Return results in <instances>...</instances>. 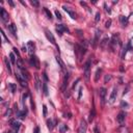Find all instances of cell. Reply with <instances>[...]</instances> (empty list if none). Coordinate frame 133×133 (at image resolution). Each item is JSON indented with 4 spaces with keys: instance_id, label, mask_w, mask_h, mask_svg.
Masks as SVG:
<instances>
[{
    "instance_id": "cell-1",
    "label": "cell",
    "mask_w": 133,
    "mask_h": 133,
    "mask_svg": "<svg viewBox=\"0 0 133 133\" xmlns=\"http://www.w3.org/2000/svg\"><path fill=\"white\" fill-rule=\"evenodd\" d=\"M84 70V77L86 79V81H90V62L87 61L83 67Z\"/></svg>"
},
{
    "instance_id": "cell-2",
    "label": "cell",
    "mask_w": 133,
    "mask_h": 133,
    "mask_svg": "<svg viewBox=\"0 0 133 133\" xmlns=\"http://www.w3.org/2000/svg\"><path fill=\"white\" fill-rule=\"evenodd\" d=\"M45 34H46V36H47L48 41H50V43L52 44V45L56 46V42H55L54 36H53V33H52V32H51L50 30H48V29H45Z\"/></svg>"
},
{
    "instance_id": "cell-3",
    "label": "cell",
    "mask_w": 133,
    "mask_h": 133,
    "mask_svg": "<svg viewBox=\"0 0 133 133\" xmlns=\"http://www.w3.org/2000/svg\"><path fill=\"white\" fill-rule=\"evenodd\" d=\"M106 96H107V90L105 87L100 88V99H101V104L104 105L106 101Z\"/></svg>"
},
{
    "instance_id": "cell-4",
    "label": "cell",
    "mask_w": 133,
    "mask_h": 133,
    "mask_svg": "<svg viewBox=\"0 0 133 133\" xmlns=\"http://www.w3.org/2000/svg\"><path fill=\"white\" fill-rule=\"evenodd\" d=\"M86 129H87V124H86V121L82 119V120L80 121V125H79L78 133H86Z\"/></svg>"
},
{
    "instance_id": "cell-5",
    "label": "cell",
    "mask_w": 133,
    "mask_h": 133,
    "mask_svg": "<svg viewBox=\"0 0 133 133\" xmlns=\"http://www.w3.org/2000/svg\"><path fill=\"white\" fill-rule=\"evenodd\" d=\"M56 31L58 32V34H59V36H61L64 32H68V33H69V32H70V30L68 29L67 27L65 26V25L59 24V25H57V26H56Z\"/></svg>"
},
{
    "instance_id": "cell-6",
    "label": "cell",
    "mask_w": 133,
    "mask_h": 133,
    "mask_svg": "<svg viewBox=\"0 0 133 133\" xmlns=\"http://www.w3.org/2000/svg\"><path fill=\"white\" fill-rule=\"evenodd\" d=\"M30 65L33 66L36 69H40V61H39V58L36 56V55H31L30 57Z\"/></svg>"
},
{
    "instance_id": "cell-7",
    "label": "cell",
    "mask_w": 133,
    "mask_h": 133,
    "mask_svg": "<svg viewBox=\"0 0 133 133\" xmlns=\"http://www.w3.org/2000/svg\"><path fill=\"white\" fill-rule=\"evenodd\" d=\"M0 17H1V20L3 21V22H7L8 18H10L8 13L5 10H4L3 7H1V10H0Z\"/></svg>"
},
{
    "instance_id": "cell-8",
    "label": "cell",
    "mask_w": 133,
    "mask_h": 133,
    "mask_svg": "<svg viewBox=\"0 0 133 133\" xmlns=\"http://www.w3.org/2000/svg\"><path fill=\"white\" fill-rule=\"evenodd\" d=\"M116 95H118V92H116V87L114 86L113 90H112V92H111L110 97H109V103H110V104H113L114 103V101L116 100Z\"/></svg>"
},
{
    "instance_id": "cell-9",
    "label": "cell",
    "mask_w": 133,
    "mask_h": 133,
    "mask_svg": "<svg viewBox=\"0 0 133 133\" xmlns=\"http://www.w3.org/2000/svg\"><path fill=\"white\" fill-rule=\"evenodd\" d=\"M62 8H64V10L66 11L68 14H69V15H70V17H71L72 19H76V14H75V11H72L71 8L69 7V6L64 5V6H62Z\"/></svg>"
},
{
    "instance_id": "cell-10",
    "label": "cell",
    "mask_w": 133,
    "mask_h": 133,
    "mask_svg": "<svg viewBox=\"0 0 133 133\" xmlns=\"http://www.w3.org/2000/svg\"><path fill=\"white\" fill-rule=\"evenodd\" d=\"M125 118H126V112L125 111H121V112L118 114V116H116V120H118V122L120 124H123L125 122Z\"/></svg>"
},
{
    "instance_id": "cell-11",
    "label": "cell",
    "mask_w": 133,
    "mask_h": 133,
    "mask_svg": "<svg viewBox=\"0 0 133 133\" xmlns=\"http://www.w3.org/2000/svg\"><path fill=\"white\" fill-rule=\"evenodd\" d=\"M27 48H28V50H29V53L32 55L34 52V49H36V45H34L33 42L29 41L28 43H27Z\"/></svg>"
},
{
    "instance_id": "cell-12",
    "label": "cell",
    "mask_w": 133,
    "mask_h": 133,
    "mask_svg": "<svg viewBox=\"0 0 133 133\" xmlns=\"http://www.w3.org/2000/svg\"><path fill=\"white\" fill-rule=\"evenodd\" d=\"M8 30H10L11 33L13 34L14 36H16V33H17V27H16V25H15V24L8 25Z\"/></svg>"
},
{
    "instance_id": "cell-13",
    "label": "cell",
    "mask_w": 133,
    "mask_h": 133,
    "mask_svg": "<svg viewBox=\"0 0 133 133\" xmlns=\"http://www.w3.org/2000/svg\"><path fill=\"white\" fill-rule=\"evenodd\" d=\"M17 118L21 119V120H25V118H26V111H18L17 112Z\"/></svg>"
},
{
    "instance_id": "cell-14",
    "label": "cell",
    "mask_w": 133,
    "mask_h": 133,
    "mask_svg": "<svg viewBox=\"0 0 133 133\" xmlns=\"http://www.w3.org/2000/svg\"><path fill=\"white\" fill-rule=\"evenodd\" d=\"M11 127H13L14 129L16 130V131H18V130H19L20 125H21V124H20L19 122H17V121H13V122H11Z\"/></svg>"
},
{
    "instance_id": "cell-15",
    "label": "cell",
    "mask_w": 133,
    "mask_h": 133,
    "mask_svg": "<svg viewBox=\"0 0 133 133\" xmlns=\"http://www.w3.org/2000/svg\"><path fill=\"white\" fill-rule=\"evenodd\" d=\"M95 114H96V110H95V108H93L92 111H90V116H88V122L90 123H92L93 121H94Z\"/></svg>"
},
{
    "instance_id": "cell-16",
    "label": "cell",
    "mask_w": 133,
    "mask_h": 133,
    "mask_svg": "<svg viewBox=\"0 0 133 133\" xmlns=\"http://www.w3.org/2000/svg\"><path fill=\"white\" fill-rule=\"evenodd\" d=\"M4 62H5V66H6V69H7L8 73H11V64L8 61V58L7 57H4Z\"/></svg>"
},
{
    "instance_id": "cell-17",
    "label": "cell",
    "mask_w": 133,
    "mask_h": 133,
    "mask_svg": "<svg viewBox=\"0 0 133 133\" xmlns=\"http://www.w3.org/2000/svg\"><path fill=\"white\" fill-rule=\"evenodd\" d=\"M120 21L122 22L123 26H126V25L128 24V18L124 17V16H120Z\"/></svg>"
},
{
    "instance_id": "cell-18",
    "label": "cell",
    "mask_w": 133,
    "mask_h": 133,
    "mask_svg": "<svg viewBox=\"0 0 133 133\" xmlns=\"http://www.w3.org/2000/svg\"><path fill=\"white\" fill-rule=\"evenodd\" d=\"M8 87H10L11 92L13 93V94L16 92V90H17V85H16L15 83H8Z\"/></svg>"
},
{
    "instance_id": "cell-19",
    "label": "cell",
    "mask_w": 133,
    "mask_h": 133,
    "mask_svg": "<svg viewBox=\"0 0 133 133\" xmlns=\"http://www.w3.org/2000/svg\"><path fill=\"white\" fill-rule=\"evenodd\" d=\"M43 92H44V95L45 96H48V86H47V83L44 82L43 83Z\"/></svg>"
},
{
    "instance_id": "cell-20",
    "label": "cell",
    "mask_w": 133,
    "mask_h": 133,
    "mask_svg": "<svg viewBox=\"0 0 133 133\" xmlns=\"http://www.w3.org/2000/svg\"><path fill=\"white\" fill-rule=\"evenodd\" d=\"M101 72H102L101 69H98L97 71H96V76H95V81H96V82H97V81H99V77H100Z\"/></svg>"
},
{
    "instance_id": "cell-21",
    "label": "cell",
    "mask_w": 133,
    "mask_h": 133,
    "mask_svg": "<svg viewBox=\"0 0 133 133\" xmlns=\"http://www.w3.org/2000/svg\"><path fill=\"white\" fill-rule=\"evenodd\" d=\"M59 131H60V133H65V132H67V131H68V127H67V125H60V126H59Z\"/></svg>"
},
{
    "instance_id": "cell-22",
    "label": "cell",
    "mask_w": 133,
    "mask_h": 133,
    "mask_svg": "<svg viewBox=\"0 0 133 133\" xmlns=\"http://www.w3.org/2000/svg\"><path fill=\"white\" fill-rule=\"evenodd\" d=\"M56 60H57V62L59 64V66H60V69L61 70H65V64L62 62V60L60 59V57H57L56 58Z\"/></svg>"
},
{
    "instance_id": "cell-23",
    "label": "cell",
    "mask_w": 133,
    "mask_h": 133,
    "mask_svg": "<svg viewBox=\"0 0 133 133\" xmlns=\"http://www.w3.org/2000/svg\"><path fill=\"white\" fill-rule=\"evenodd\" d=\"M47 126H48V128L50 130H52L53 129V127H54V125H53V122H52V120H48L47 121Z\"/></svg>"
},
{
    "instance_id": "cell-24",
    "label": "cell",
    "mask_w": 133,
    "mask_h": 133,
    "mask_svg": "<svg viewBox=\"0 0 133 133\" xmlns=\"http://www.w3.org/2000/svg\"><path fill=\"white\" fill-rule=\"evenodd\" d=\"M10 59H11V64L13 65L16 64V58H15V55H14L13 53H11L10 54Z\"/></svg>"
},
{
    "instance_id": "cell-25",
    "label": "cell",
    "mask_w": 133,
    "mask_h": 133,
    "mask_svg": "<svg viewBox=\"0 0 133 133\" xmlns=\"http://www.w3.org/2000/svg\"><path fill=\"white\" fill-rule=\"evenodd\" d=\"M44 11H45V13H46V15H47L48 16V18H49V19H52V15H51V13H50V11H49V10H48V8H44Z\"/></svg>"
},
{
    "instance_id": "cell-26",
    "label": "cell",
    "mask_w": 133,
    "mask_h": 133,
    "mask_svg": "<svg viewBox=\"0 0 133 133\" xmlns=\"http://www.w3.org/2000/svg\"><path fill=\"white\" fill-rule=\"evenodd\" d=\"M55 16H56V18L58 20H61L62 19V17H61V15H60V13L58 11H55Z\"/></svg>"
},
{
    "instance_id": "cell-27",
    "label": "cell",
    "mask_w": 133,
    "mask_h": 133,
    "mask_svg": "<svg viewBox=\"0 0 133 133\" xmlns=\"http://www.w3.org/2000/svg\"><path fill=\"white\" fill-rule=\"evenodd\" d=\"M100 17H101V15H100V13H97V14H96V18H95V21H96V22H99Z\"/></svg>"
},
{
    "instance_id": "cell-28",
    "label": "cell",
    "mask_w": 133,
    "mask_h": 133,
    "mask_svg": "<svg viewBox=\"0 0 133 133\" xmlns=\"http://www.w3.org/2000/svg\"><path fill=\"white\" fill-rule=\"evenodd\" d=\"M43 110H44V116H46L47 115V106H46V105L43 106Z\"/></svg>"
},
{
    "instance_id": "cell-29",
    "label": "cell",
    "mask_w": 133,
    "mask_h": 133,
    "mask_svg": "<svg viewBox=\"0 0 133 133\" xmlns=\"http://www.w3.org/2000/svg\"><path fill=\"white\" fill-rule=\"evenodd\" d=\"M30 3H31V4H32V5H33V6H36V7H38V6L40 5L38 1H30Z\"/></svg>"
},
{
    "instance_id": "cell-30",
    "label": "cell",
    "mask_w": 133,
    "mask_h": 133,
    "mask_svg": "<svg viewBox=\"0 0 133 133\" xmlns=\"http://www.w3.org/2000/svg\"><path fill=\"white\" fill-rule=\"evenodd\" d=\"M110 24H111V20H108L106 22V25H105V26H106L107 28H109V27H110Z\"/></svg>"
},
{
    "instance_id": "cell-31",
    "label": "cell",
    "mask_w": 133,
    "mask_h": 133,
    "mask_svg": "<svg viewBox=\"0 0 133 133\" xmlns=\"http://www.w3.org/2000/svg\"><path fill=\"white\" fill-rule=\"evenodd\" d=\"M14 52H15L16 54H17L18 56L20 57V53H19V51H18V49H17V48H14Z\"/></svg>"
},
{
    "instance_id": "cell-32",
    "label": "cell",
    "mask_w": 133,
    "mask_h": 133,
    "mask_svg": "<svg viewBox=\"0 0 133 133\" xmlns=\"http://www.w3.org/2000/svg\"><path fill=\"white\" fill-rule=\"evenodd\" d=\"M104 6H105V11H107V13H109V14H110V13H111V11H110V10H109V8H107V5H106V3H105V4H104Z\"/></svg>"
},
{
    "instance_id": "cell-33",
    "label": "cell",
    "mask_w": 133,
    "mask_h": 133,
    "mask_svg": "<svg viewBox=\"0 0 133 133\" xmlns=\"http://www.w3.org/2000/svg\"><path fill=\"white\" fill-rule=\"evenodd\" d=\"M33 133H40V128H39V127H36V128H34Z\"/></svg>"
},
{
    "instance_id": "cell-34",
    "label": "cell",
    "mask_w": 133,
    "mask_h": 133,
    "mask_svg": "<svg viewBox=\"0 0 133 133\" xmlns=\"http://www.w3.org/2000/svg\"><path fill=\"white\" fill-rule=\"evenodd\" d=\"M110 79H111V76H106L105 77V82H107V81L110 80Z\"/></svg>"
},
{
    "instance_id": "cell-35",
    "label": "cell",
    "mask_w": 133,
    "mask_h": 133,
    "mask_svg": "<svg viewBox=\"0 0 133 133\" xmlns=\"http://www.w3.org/2000/svg\"><path fill=\"white\" fill-rule=\"evenodd\" d=\"M8 4H10L11 6H13V7H14V6H15V4H14V2H13V1H11V0H8Z\"/></svg>"
},
{
    "instance_id": "cell-36",
    "label": "cell",
    "mask_w": 133,
    "mask_h": 133,
    "mask_svg": "<svg viewBox=\"0 0 133 133\" xmlns=\"http://www.w3.org/2000/svg\"><path fill=\"white\" fill-rule=\"evenodd\" d=\"M122 106H128V104L126 103V102H124V101H123V102H122Z\"/></svg>"
},
{
    "instance_id": "cell-37",
    "label": "cell",
    "mask_w": 133,
    "mask_h": 133,
    "mask_svg": "<svg viewBox=\"0 0 133 133\" xmlns=\"http://www.w3.org/2000/svg\"><path fill=\"white\" fill-rule=\"evenodd\" d=\"M43 76H44V78H45V80H46V81H47V80H48V77H47V76H46V74H45V73H44V74H43Z\"/></svg>"
},
{
    "instance_id": "cell-38",
    "label": "cell",
    "mask_w": 133,
    "mask_h": 133,
    "mask_svg": "<svg viewBox=\"0 0 133 133\" xmlns=\"http://www.w3.org/2000/svg\"><path fill=\"white\" fill-rule=\"evenodd\" d=\"M8 133H13V132H8Z\"/></svg>"
}]
</instances>
